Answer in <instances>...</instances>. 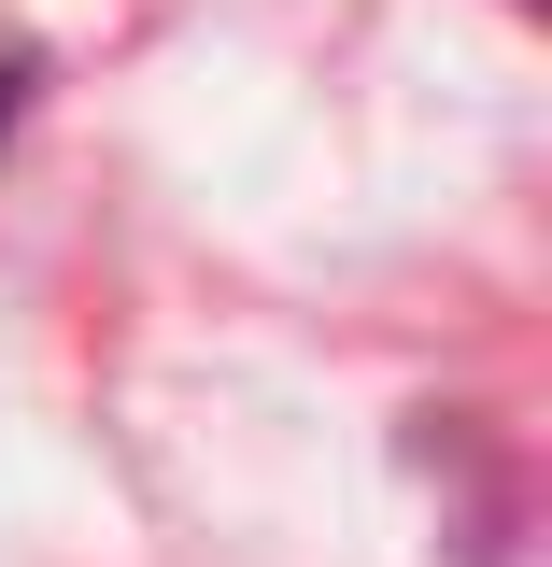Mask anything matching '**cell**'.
<instances>
[{"label": "cell", "mask_w": 552, "mask_h": 567, "mask_svg": "<svg viewBox=\"0 0 552 567\" xmlns=\"http://www.w3.org/2000/svg\"><path fill=\"white\" fill-rule=\"evenodd\" d=\"M0 114H14V58H0Z\"/></svg>", "instance_id": "6da1fadb"}]
</instances>
